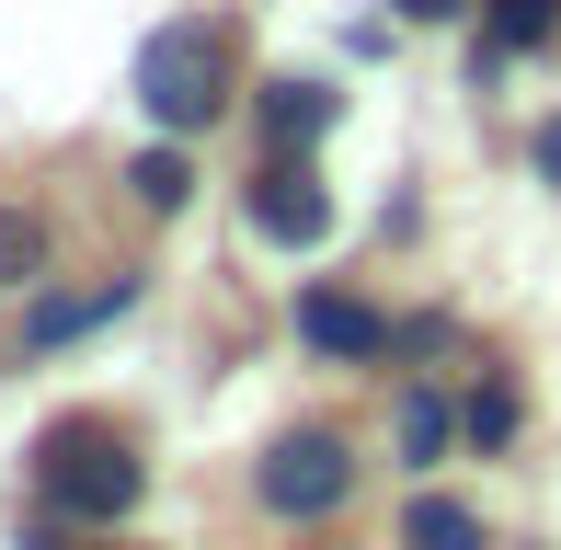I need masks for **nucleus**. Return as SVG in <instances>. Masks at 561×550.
Instances as JSON below:
<instances>
[{
  "label": "nucleus",
  "mask_w": 561,
  "mask_h": 550,
  "mask_svg": "<svg viewBox=\"0 0 561 550\" xmlns=\"http://www.w3.org/2000/svg\"><path fill=\"white\" fill-rule=\"evenodd\" d=\"M561 35V0H481V69L493 58H539Z\"/></svg>",
  "instance_id": "423d86ee"
},
{
  "label": "nucleus",
  "mask_w": 561,
  "mask_h": 550,
  "mask_svg": "<svg viewBox=\"0 0 561 550\" xmlns=\"http://www.w3.org/2000/svg\"><path fill=\"white\" fill-rule=\"evenodd\" d=\"M35 482H46V505H58V516L115 528V516L149 493V470H138V447H126L104 413H69V424H46V436H35Z\"/></svg>",
  "instance_id": "f257e3e1"
},
{
  "label": "nucleus",
  "mask_w": 561,
  "mask_h": 550,
  "mask_svg": "<svg viewBox=\"0 0 561 550\" xmlns=\"http://www.w3.org/2000/svg\"><path fill=\"white\" fill-rule=\"evenodd\" d=\"M138 104H149V127H172V138L218 127V104H229V46H218V23H161V35L138 46Z\"/></svg>",
  "instance_id": "f03ea898"
},
{
  "label": "nucleus",
  "mask_w": 561,
  "mask_h": 550,
  "mask_svg": "<svg viewBox=\"0 0 561 550\" xmlns=\"http://www.w3.org/2000/svg\"><path fill=\"white\" fill-rule=\"evenodd\" d=\"M126 184H138V207H184V195H195V172H184V149H138V161H126Z\"/></svg>",
  "instance_id": "9d476101"
},
{
  "label": "nucleus",
  "mask_w": 561,
  "mask_h": 550,
  "mask_svg": "<svg viewBox=\"0 0 561 550\" xmlns=\"http://www.w3.org/2000/svg\"><path fill=\"white\" fill-rule=\"evenodd\" d=\"M401 550H481V516L458 505V493H424V505L401 516Z\"/></svg>",
  "instance_id": "1a4fd4ad"
},
{
  "label": "nucleus",
  "mask_w": 561,
  "mask_h": 550,
  "mask_svg": "<svg viewBox=\"0 0 561 550\" xmlns=\"http://www.w3.org/2000/svg\"><path fill=\"white\" fill-rule=\"evenodd\" d=\"M46 264V230H35V218H0V275H12V287H23V275H35Z\"/></svg>",
  "instance_id": "ddd939ff"
},
{
  "label": "nucleus",
  "mask_w": 561,
  "mask_h": 550,
  "mask_svg": "<svg viewBox=\"0 0 561 550\" xmlns=\"http://www.w3.org/2000/svg\"><path fill=\"white\" fill-rule=\"evenodd\" d=\"M126 298H138L126 275H115V287H92V298H35V310H23V344L46 356V344H69V333H92V321H115Z\"/></svg>",
  "instance_id": "0eeeda50"
},
{
  "label": "nucleus",
  "mask_w": 561,
  "mask_h": 550,
  "mask_svg": "<svg viewBox=\"0 0 561 550\" xmlns=\"http://www.w3.org/2000/svg\"><path fill=\"white\" fill-rule=\"evenodd\" d=\"M252 230L287 241V253H310V241L333 230V195H321V172L298 161V149H275V161L252 172Z\"/></svg>",
  "instance_id": "20e7f679"
},
{
  "label": "nucleus",
  "mask_w": 561,
  "mask_h": 550,
  "mask_svg": "<svg viewBox=\"0 0 561 550\" xmlns=\"http://www.w3.org/2000/svg\"><path fill=\"white\" fill-rule=\"evenodd\" d=\"M298 333H310L321 356H390V321H378L367 298H344V287H310V298H298Z\"/></svg>",
  "instance_id": "39448f33"
},
{
  "label": "nucleus",
  "mask_w": 561,
  "mask_h": 550,
  "mask_svg": "<svg viewBox=\"0 0 561 550\" xmlns=\"http://www.w3.org/2000/svg\"><path fill=\"white\" fill-rule=\"evenodd\" d=\"M539 184H561V115L539 127Z\"/></svg>",
  "instance_id": "4468645a"
},
{
  "label": "nucleus",
  "mask_w": 561,
  "mask_h": 550,
  "mask_svg": "<svg viewBox=\"0 0 561 550\" xmlns=\"http://www.w3.org/2000/svg\"><path fill=\"white\" fill-rule=\"evenodd\" d=\"M23 550H58V539H23Z\"/></svg>",
  "instance_id": "dca6fc26"
},
{
  "label": "nucleus",
  "mask_w": 561,
  "mask_h": 550,
  "mask_svg": "<svg viewBox=\"0 0 561 550\" xmlns=\"http://www.w3.org/2000/svg\"><path fill=\"white\" fill-rule=\"evenodd\" d=\"M401 12H413V23H447V12H470V0H401Z\"/></svg>",
  "instance_id": "2eb2a0df"
},
{
  "label": "nucleus",
  "mask_w": 561,
  "mask_h": 550,
  "mask_svg": "<svg viewBox=\"0 0 561 550\" xmlns=\"http://www.w3.org/2000/svg\"><path fill=\"white\" fill-rule=\"evenodd\" d=\"M458 436H470V447H504V436H516V390H504V379H481L470 402H458Z\"/></svg>",
  "instance_id": "9b49d317"
},
{
  "label": "nucleus",
  "mask_w": 561,
  "mask_h": 550,
  "mask_svg": "<svg viewBox=\"0 0 561 550\" xmlns=\"http://www.w3.org/2000/svg\"><path fill=\"white\" fill-rule=\"evenodd\" d=\"M344 493H355V459H344V436L298 424V436H275V447H264V505H275V516H333Z\"/></svg>",
  "instance_id": "7ed1b4c3"
},
{
  "label": "nucleus",
  "mask_w": 561,
  "mask_h": 550,
  "mask_svg": "<svg viewBox=\"0 0 561 550\" xmlns=\"http://www.w3.org/2000/svg\"><path fill=\"white\" fill-rule=\"evenodd\" d=\"M447 436H458V413L436 402V390H413V402H401V447H413V459H436Z\"/></svg>",
  "instance_id": "f8f14e48"
},
{
  "label": "nucleus",
  "mask_w": 561,
  "mask_h": 550,
  "mask_svg": "<svg viewBox=\"0 0 561 550\" xmlns=\"http://www.w3.org/2000/svg\"><path fill=\"white\" fill-rule=\"evenodd\" d=\"M321 127H333V92L321 81H264V138L275 149H310Z\"/></svg>",
  "instance_id": "6e6552de"
}]
</instances>
